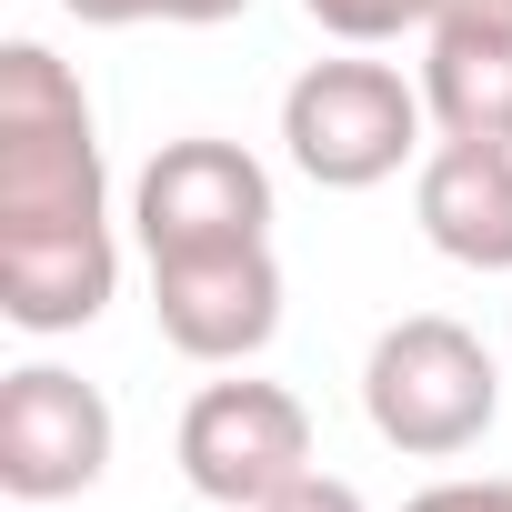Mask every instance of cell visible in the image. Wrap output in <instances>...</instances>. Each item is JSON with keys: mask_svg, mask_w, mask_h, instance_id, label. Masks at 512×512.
I'll list each match as a JSON object with an SVG mask.
<instances>
[{"mask_svg": "<svg viewBox=\"0 0 512 512\" xmlns=\"http://www.w3.org/2000/svg\"><path fill=\"white\" fill-rule=\"evenodd\" d=\"M442 41H512V0H432Z\"/></svg>", "mask_w": 512, "mask_h": 512, "instance_id": "13", "label": "cell"}, {"mask_svg": "<svg viewBox=\"0 0 512 512\" xmlns=\"http://www.w3.org/2000/svg\"><path fill=\"white\" fill-rule=\"evenodd\" d=\"M262 512H372V502H362V492H352L342 472H302V482H282V492H272Z\"/></svg>", "mask_w": 512, "mask_h": 512, "instance_id": "14", "label": "cell"}, {"mask_svg": "<svg viewBox=\"0 0 512 512\" xmlns=\"http://www.w3.org/2000/svg\"><path fill=\"white\" fill-rule=\"evenodd\" d=\"M422 101H432L442 141H502L512 151V41H442L432 31Z\"/></svg>", "mask_w": 512, "mask_h": 512, "instance_id": "10", "label": "cell"}, {"mask_svg": "<svg viewBox=\"0 0 512 512\" xmlns=\"http://www.w3.org/2000/svg\"><path fill=\"white\" fill-rule=\"evenodd\" d=\"M111 221V171L91 131V91L61 51H0V231H91Z\"/></svg>", "mask_w": 512, "mask_h": 512, "instance_id": "1", "label": "cell"}, {"mask_svg": "<svg viewBox=\"0 0 512 512\" xmlns=\"http://www.w3.org/2000/svg\"><path fill=\"white\" fill-rule=\"evenodd\" d=\"M422 121H432L422 81H402L392 61H362V51L312 61L282 91V151L322 191H372L402 161H422Z\"/></svg>", "mask_w": 512, "mask_h": 512, "instance_id": "3", "label": "cell"}, {"mask_svg": "<svg viewBox=\"0 0 512 512\" xmlns=\"http://www.w3.org/2000/svg\"><path fill=\"white\" fill-rule=\"evenodd\" d=\"M11 512H41V502H11Z\"/></svg>", "mask_w": 512, "mask_h": 512, "instance_id": "17", "label": "cell"}, {"mask_svg": "<svg viewBox=\"0 0 512 512\" xmlns=\"http://www.w3.org/2000/svg\"><path fill=\"white\" fill-rule=\"evenodd\" d=\"M312 31H332L342 51H372V41H402V31H432V0H302Z\"/></svg>", "mask_w": 512, "mask_h": 512, "instance_id": "11", "label": "cell"}, {"mask_svg": "<svg viewBox=\"0 0 512 512\" xmlns=\"http://www.w3.org/2000/svg\"><path fill=\"white\" fill-rule=\"evenodd\" d=\"M121 292V241L111 221L91 231H0V312L31 342H61V332H91Z\"/></svg>", "mask_w": 512, "mask_h": 512, "instance_id": "8", "label": "cell"}, {"mask_svg": "<svg viewBox=\"0 0 512 512\" xmlns=\"http://www.w3.org/2000/svg\"><path fill=\"white\" fill-rule=\"evenodd\" d=\"M362 412H372V432H382L392 452L452 462V452H472V442L502 422V362L482 352L472 322H452V312H402V322L372 342V362H362Z\"/></svg>", "mask_w": 512, "mask_h": 512, "instance_id": "2", "label": "cell"}, {"mask_svg": "<svg viewBox=\"0 0 512 512\" xmlns=\"http://www.w3.org/2000/svg\"><path fill=\"white\" fill-rule=\"evenodd\" d=\"M402 512H512V482H502V472H462V482H432V492H412Z\"/></svg>", "mask_w": 512, "mask_h": 512, "instance_id": "12", "label": "cell"}, {"mask_svg": "<svg viewBox=\"0 0 512 512\" xmlns=\"http://www.w3.org/2000/svg\"><path fill=\"white\" fill-rule=\"evenodd\" d=\"M251 0H161V21H181V31H211V21H241Z\"/></svg>", "mask_w": 512, "mask_h": 512, "instance_id": "16", "label": "cell"}, {"mask_svg": "<svg viewBox=\"0 0 512 512\" xmlns=\"http://www.w3.org/2000/svg\"><path fill=\"white\" fill-rule=\"evenodd\" d=\"M151 322H161V342L181 362H251L282 332V262H272V241L151 262Z\"/></svg>", "mask_w": 512, "mask_h": 512, "instance_id": "7", "label": "cell"}, {"mask_svg": "<svg viewBox=\"0 0 512 512\" xmlns=\"http://www.w3.org/2000/svg\"><path fill=\"white\" fill-rule=\"evenodd\" d=\"M171 452H181V482L201 502L262 512L282 482L312 472V412H302L292 382H201L181 432H171Z\"/></svg>", "mask_w": 512, "mask_h": 512, "instance_id": "4", "label": "cell"}, {"mask_svg": "<svg viewBox=\"0 0 512 512\" xmlns=\"http://www.w3.org/2000/svg\"><path fill=\"white\" fill-rule=\"evenodd\" d=\"M81 31H131V21H161V0H61Z\"/></svg>", "mask_w": 512, "mask_h": 512, "instance_id": "15", "label": "cell"}, {"mask_svg": "<svg viewBox=\"0 0 512 512\" xmlns=\"http://www.w3.org/2000/svg\"><path fill=\"white\" fill-rule=\"evenodd\" d=\"M131 231L151 262H181V251H241V241H272V171L251 161L221 131L161 141L131 181Z\"/></svg>", "mask_w": 512, "mask_h": 512, "instance_id": "5", "label": "cell"}, {"mask_svg": "<svg viewBox=\"0 0 512 512\" xmlns=\"http://www.w3.org/2000/svg\"><path fill=\"white\" fill-rule=\"evenodd\" d=\"M412 221L442 262L462 272H512V151L502 141H442L422 151Z\"/></svg>", "mask_w": 512, "mask_h": 512, "instance_id": "9", "label": "cell"}, {"mask_svg": "<svg viewBox=\"0 0 512 512\" xmlns=\"http://www.w3.org/2000/svg\"><path fill=\"white\" fill-rule=\"evenodd\" d=\"M111 402L101 382L61 372V362H21L11 382H0V492L11 502H81L101 472H111Z\"/></svg>", "mask_w": 512, "mask_h": 512, "instance_id": "6", "label": "cell"}]
</instances>
